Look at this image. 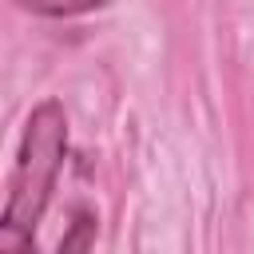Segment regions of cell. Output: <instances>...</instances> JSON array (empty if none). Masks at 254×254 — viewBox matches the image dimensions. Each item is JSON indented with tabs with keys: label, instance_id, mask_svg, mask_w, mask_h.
<instances>
[{
	"label": "cell",
	"instance_id": "obj_1",
	"mask_svg": "<svg viewBox=\"0 0 254 254\" xmlns=\"http://www.w3.org/2000/svg\"><path fill=\"white\" fill-rule=\"evenodd\" d=\"M67 155V115L56 99H44L20 135V151H16V167L8 179V202L0 214V246H28L32 230L40 226L48 198L56 190L60 167Z\"/></svg>",
	"mask_w": 254,
	"mask_h": 254
},
{
	"label": "cell",
	"instance_id": "obj_2",
	"mask_svg": "<svg viewBox=\"0 0 254 254\" xmlns=\"http://www.w3.org/2000/svg\"><path fill=\"white\" fill-rule=\"evenodd\" d=\"M28 12H40V16H79V12H91V8H103L107 0H20Z\"/></svg>",
	"mask_w": 254,
	"mask_h": 254
}]
</instances>
